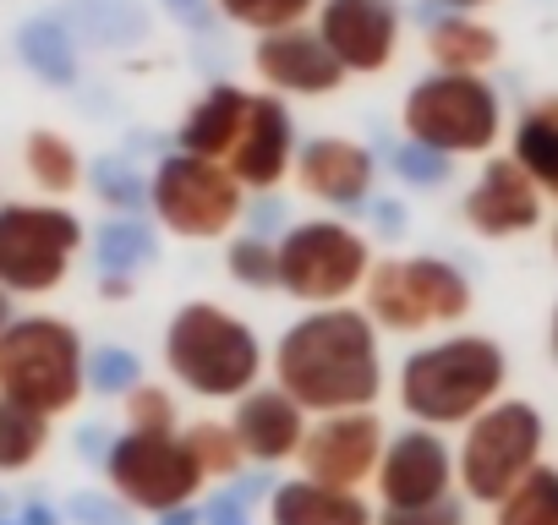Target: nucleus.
Returning <instances> with one entry per match:
<instances>
[{"instance_id": "f257e3e1", "label": "nucleus", "mask_w": 558, "mask_h": 525, "mask_svg": "<svg viewBox=\"0 0 558 525\" xmlns=\"http://www.w3.org/2000/svg\"><path fill=\"white\" fill-rule=\"evenodd\" d=\"M268 383H279L307 416L378 411L384 334L362 307H313L279 329L268 351Z\"/></svg>"}, {"instance_id": "f03ea898", "label": "nucleus", "mask_w": 558, "mask_h": 525, "mask_svg": "<svg viewBox=\"0 0 558 525\" xmlns=\"http://www.w3.org/2000/svg\"><path fill=\"white\" fill-rule=\"evenodd\" d=\"M504 394H509V351L476 329H449L422 340L416 351H405L395 373V405L405 411L411 427L433 432H460Z\"/></svg>"}, {"instance_id": "7ed1b4c3", "label": "nucleus", "mask_w": 558, "mask_h": 525, "mask_svg": "<svg viewBox=\"0 0 558 525\" xmlns=\"http://www.w3.org/2000/svg\"><path fill=\"white\" fill-rule=\"evenodd\" d=\"M159 356H165L170 383L181 394L208 400V405H219V400L235 405L268 373L263 334L246 318H235L230 307H219V302H181L170 313V323H165Z\"/></svg>"}, {"instance_id": "20e7f679", "label": "nucleus", "mask_w": 558, "mask_h": 525, "mask_svg": "<svg viewBox=\"0 0 558 525\" xmlns=\"http://www.w3.org/2000/svg\"><path fill=\"white\" fill-rule=\"evenodd\" d=\"M0 400L39 411L50 422L88 400V340L72 318L17 313L0 334Z\"/></svg>"}, {"instance_id": "39448f33", "label": "nucleus", "mask_w": 558, "mask_h": 525, "mask_svg": "<svg viewBox=\"0 0 558 525\" xmlns=\"http://www.w3.org/2000/svg\"><path fill=\"white\" fill-rule=\"evenodd\" d=\"M471 307H476V285L449 257H433V252L373 262L367 291H362V313L373 318V329L400 334V340L449 334L471 318Z\"/></svg>"}, {"instance_id": "423d86ee", "label": "nucleus", "mask_w": 558, "mask_h": 525, "mask_svg": "<svg viewBox=\"0 0 558 525\" xmlns=\"http://www.w3.org/2000/svg\"><path fill=\"white\" fill-rule=\"evenodd\" d=\"M542 460H547V416L531 400L504 394L476 422L460 427V443H454V492L465 503H476V509H493Z\"/></svg>"}, {"instance_id": "0eeeda50", "label": "nucleus", "mask_w": 558, "mask_h": 525, "mask_svg": "<svg viewBox=\"0 0 558 525\" xmlns=\"http://www.w3.org/2000/svg\"><path fill=\"white\" fill-rule=\"evenodd\" d=\"M405 143H422L444 159L493 154L504 137V99L476 72H427L400 105Z\"/></svg>"}, {"instance_id": "6e6552de", "label": "nucleus", "mask_w": 558, "mask_h": 525, "mask_svg": "<svg viewBox=\"0 0 558 525\" xmlns=\"http://www.w3.org/2000/svg\"><path fill=\"white\" fill-rule=\"evenodd\" d=\"M279 252V291L313 307H345L367 291L373 274V241L345 219H302L274 241Z\"/></svg>"}, {"instance_id": "1a4fd4ad", "label": "nucleus", "mask_w": 558, "mask_h": 525, "mask_svg": "<svg viewBox=\"0 0 558 525\" xmlns=\"http://www.w3.org/2000/svg\"><path fill=\"white\" fill-rule=\"evenodd\" d=\"M88 230L66 203H0V291L12 302L56 296L72 280V262Z\"/></svg>"}, {"instance_id": "9d476101", "label": "nucleus", "mask_w": 558, "mask_h": 525, "mask_svg": "<svg viewBox=\"0 0 558 525\" xmlns=\"http://www.w3.org/2000/svg\"><path fill=\"white\" fill-rule=\"evenodd\" d=\"M105 487L143 520H165L203 498V471L186 449V432H132L121 427L105 449Z\"/></svg>"}, {"instance_id": "9b49d317", "label": "nucleus", "mask_w": 558, "mask_h": 525, "mask_svg": "<svg viewBox=\"0 0 558 525\" xmlns=\"http://www.w3.org/2000/svg\"><path fill=\"white\" fill-rule=\"evenodd\" d=\"M148 213L175 241H219L241 224L246 192L219 159H197L175 148L148 175Z\"/></svg>"}, {"instance_id": "f8f14e48", "label": "nucleus", "mask_w": 558, "mask_h": 525, "mask_svg": "<svg viewBox=\"0 0 558 525\" xmlns=\"http://www.w3.org/2000/svg\"><path fill=\"white\" fill-rule=\"evenodd\" d=\"M389 427L378 411H340V416H313L307 438H302V476L324 481V487H345V492H367L384 460Z\"/></svg>"}, {"instance_id": "ddd939ff", "label": "nucleus", "mask_w": 558, "mask_h": 525, "mask_svg": "<svg viewBox=\"0 0 558 525\" xmlns=\"http://www.w3.org/2000/svg\"><path fill=\"white\" fill-rule=\"evenodd\" d=\"M378 509H422L454 498V443L433 427H400L384 443L378 476H373Z\"/></svg>"}, {"instance_id": "4468645a", "label": "nucleus", "mask_w": 558, "mask_h": 525, "mask_svg": "<svg viewBox=\"0 0 558 525\" xmlns=\"http://www.w3.org/2000/svg\"><path fill=\"white\" fill-rule=\"evenodd\" d=\"M400 0H324L318 39L335 50L345 77H378L400 56Z\"/></svg>"}, {"instance_id": "2eb2a0df", "label": "nucleus", "mask_w": 558, "mask_h": 525, "mask_svg": "<svg viewBox=\"0 0 558 525\" xmlns=\"http://www.w3.org/2000/svg\"><path fill=\"white\" fill-rule=\"evenodd\" d=\"M547 213V197L542 186L514 164V154H493L476 175V186L465 192L460 203V219L471 235L482 241H514V235H531Z\"/></svg>"}, {"instance_id": "dca6fc26", "label": "nucleus", "mask_w": 558, "mask_h": 525, "mask_svg": "<svg viewBox=\"0 0 558 525\" xmlns=\"http://www.w3.org/2000/svg\"><path fill=\"white\" fill-rule=\"evenodd\" d=\"M225 170L252 197L279 192V181L296 170V115L279 94H252L246 99V121H241V137H235Z\"/></svg>"}, {"instance_id": "f3484780", "label": "nucleus", "mask_w": 558, "mask_h": 525, "mask_svg": "<svg viewBox=\"0 0 558 525\" xmlns=\"http://www.w3.org/2000/svg\"><path fill=\"white\" fill-rule=\"evenodd\" d=\"M252 72L279 94V99H329L345 88V66L335 50L318 39V28H286L252 45Z\"/></svg>"}, {"instance_id": "a211bd4d", "label": "nucleus", "mask_w": 558, "mask_h": 525, "mask_svg": "<svg viewBox=\"0 0 558 525\" xmlns=\"http://www.w3.org/2000/svg\"><path fill=\"white\" fill-rule=\"evenodd\" d=\"M225 422H230L246 465H286V460H296L302 454V438L313 427V416L279 383H257L252 394H241Z\"/></svg>"}, {"instance_id": "6ab92c4d", "label": "nucleus", "mask_w": 558, "mask_h": 525, "mask_svg": "<svg viewBox=\"0 0 558 525\" xmlns=\"http://www.w3.org/2000/svg\"><path fill=\"white\" fill-rule=\"evenodd\" d=\"M373 181H378V159L356 137H313L296 154V186L324 208H340V213L362 208L373 197Z\"/></svg>"}, {"instance_id": "aec40b11", "label": "nucleus", "mask_w": 558, "mask_h": 525, "mask_svg": "<svg viewBox=\"0 0 558 525\" xmlns=\"http://www.w3.org/2000/svg\"><path fill=\"white\" fill-rule=\"evenodd\" d=\"M263 520L268 525H378V503L367 492H345V487L291 476V481L268 487Z\"/></svg>"}, {"instance_id": "412c9836", "label": "nucleus", "mask_w": 558, "mask_h": 525, "mask_svg": "<svg viewBox=\"0 0 558 525\" xmlns=\"http://www.w3.org/2000/svg\"><path fill=\"white\" fill-rule=\"evenodd\" d=\"M246 88L235 83H214L186 115H181V132H175V148L181 154H197V159H230L235 137H241V121H246Z\"/></svg>"}, {"instance_id": "4be33fe9", "label": "nucleus", "mask_w": 558, "mask_h": 525, "mask_svg": "<svg viewBox=\"0 0 558 525\" xmlns=\"http://www.w3.org/2000/svg\"><path fill=\"white\" fill-rule=\"evenodd\" d=\"M154 257H159V224L143 219V213H110L94 230V262H99V274L137 280Z\"/></svg>"}, {"instance_id": "5701e85b", "label": "nucleus", "mask_w": 558, "mask_h": 525, "mask_svg": "<svg viewBox=\"0 0 558 525\" xmlns=\"http://www.w3.org/2000/svg\"><path fill=\"white\" fill-rule=\"evenodd\" d=\"M514 164L542 186V197H558V94L536 99L514 121Z\"/></svg>"}, {"instance_id": "b1692460", "label": "nucleus", "mask_w": 558, "mask_h": 525, "mask_svg": "<svg viewBox=\"0 0 558 525\" xmlns=\"http://www.w3.org/2000/svg\"><path fill=\"white\" fill-rule=\"evenodd\" d=\"M427 56H433L438 72H476L482 77L498 61V34L487 23H476V17L449 12V17H438L427 28Z\"/></svg>"}, {"instance_id": "393cba45", "label": "nucleus", "mask_w": 558, "mask_h": 525, "mask_svg": "<svg viewBox=\"0 0 558 525\" xmlns=\"http://www.w3.org/2000/svg\"><path fill=\"white\" fill-rule=\"evenodd\" d=\"M17 61L50 83V88H72L77 83V39L61 17H34L17 28Z\"/></svg>"}, {"instance_id": "a878e982", "label": "nucleus", "mask_w": 558, "mask_h": 525, "mask_svg": "<svg viewBox=\"0 0 558 525\" xmlns=\"http://www.w3.org/2000/svg\"><path fill=\"white\" fill-rule=\"evenodd\" d=\"M23 170H28V181H34L50 203L72 197V192L88 181V164H83V154L72 148V137H61V132H50V126H34V132H28V143H23Z\"/></svg>"}, {"instance_id": "bb28decb", "label": "nucleus", "mask_w": 558, "mask_h": 525, "mask_svg": "<svg viewBox=\"0 0 558 525\" xmlns=\"http://www.w3.org/2000/svg\"><path fill=\"white\" fill-rule=\"evenodd\" d=\"M50 438H56L50 416L0 400V476H28L50 454Z\"/></svg>"}, {"instance_id": "cd10ccee", "label": "nucleus", "mask_w": 558, "mask_h": 525, "mask_svg": "<svg viewBox=\"0 0 558 525\" xmlns=\"http://www.w3.org/2000/svg\"><path fill=\"white\" fill-rule=\"evenodd\" d=\"M493 525H558V465L542 460L525 481H514L493 509Z\"/></svg>"}, {"instance_id": "c85d7f7f", "label": "nucleus", "mask_w": 558, "mask_h": 525, "mask_svg": "<svg viewBox=\"0 0 558 525\" xmlns=\"http://www.w3.org/2000/svg\"><path fill=\"white\" fill-rule=\"evenodd\" d=\"M324 0H214V12L257 39L286 34V28H307V17H318Z\"/></svg>"}, {"instance_id": "c756f323", "label": "nucleus", "mask_w": 558, "mask_h": 525, "mask_svg": "<svg viewBox=\"0 0 558 525\" xmlns=\"http://www.w3.org/2000/svg\"><path fill=\"white\" fill-rule=\"evenodd\" d=\"M181 432H186V449H192V460H197V471H203L208 487H225V481H235V476L246 471V454H241L230 422L203 416V422H192V427H181Z\"/></svg>"}, {"instance_id": "7c9ffc66", "label": "nucleus", "mask_w": 558, "mask_h": 525, "mask_svg": "<svg viewBox=\"0 0 558 525\" xmlns=\"http://www.w3.org/2000/svg\"><path fill=\"white\" fill-rule=\"evenodd\" d=\"M225 274L241 285V291H279V252H274V241L268 235H235L230 241V252H225Z\"/></svg>"}, {"instance_id": "2f4dec72", "label": "nucleus", "mask_w": 558, "mask_h": 525, "mask_svg": "<svg viewBox=\"0 0 558 525\" xmlns=\"http://www.w3.org/2000/svg\"><path fill=\"white\" fill-rule=\"evenodd\" d=\"M88 186H94V197H99L110 213H143V208H148V175H137L132 159L105 154L99 164H88Z\"/></svg>"}, {"instance_id": "473e14b6", "label": "nucleus", "mask_w": 558, "mask_h": 525, "mask_svg": "<svg viewBox=\"0 0 558 525\" xmlns=\"http://www.w3.org/2000/svg\"><path fill=\"white\" fill-rule=\"evenodd\" d=\"M143 383V362L126 345H94L88 351V394L99 400H126Z\"/></svg>"}, {"instance_id": "72a5a7b5", "label": "nucleus", "mask_w": 558, "mask_h": 525, "mask_svg": "<svg viewBox=\"0 0 558 525\" xmlns=\"http://www.w3.org/2000/svg\"><path fill=\"white\" fill-rule=\"evenodd\" d=\"M121 427L132 432H175L181 427V411H175V394L165 383H137L126 400H121Z\"/></svg>"}, {"instance_id": "f704fd0d", "label": "nucleus", "mask_w": 558, "mask_h": 525, "mask_svg": "<svg viewBox=\"0 0 558 525\" xmlns=\"http://www.w3.org/2000/svg\"><path fill=\"white\" fill-rule=\"evenodd\" d=\"M395 170L411 181V186H444L449 175H454V159H444V154H433V148H422V143H400L395 148Z\"/></svg>"}, {"instance_id": "c9c22d12", "label": "nucleus", "mask_w": 558, "mask_h": 525, "mask_svg": "<svg viewBox=\"0 0 558 525\" xmlns=\"http://www.w3.org/2000/svg\"><path fill=\"white\" fill-rule=\"evenodd\" d=\"M66 520H77V525H132L137 514L105 487V492H72V503H66Z\"/></svg>"}, {"instance_id": "e433bc0d", "label": "nucleus", "mask_w": 558, "mask_h": 525, "mask_svg": "<svg viewBox=\"0 0 558 525\" xmlns=\"http://www.w3.org/2000/svg\"><path fill=\"white\" fill-rule=\"evenodd\" d=\"M465 520H471V503L460 492L422 509H378V525H465Z\"/></svg>"}, {"instance_id": "4c0bfd02", "label": "nucleus", "mask_w": 558, "mask_h": 525, "mask_svg": "<svg viewBox=\"0 0 558 525\" xmlns=\"http://www.w3.org/2000/svg\"><path fill=\"white\" fill-rule=\"evenodd\" d=\"M197 514H203V525H252V498L241 481H225L208 492V503Z\"/></svg>"}, {"instance_id": "58836bf2", "label": "nucleus", "mask_w": 558, "mask_h": 525, "mask_svg": "<svg viewBox=\"0 0 558 525\" xmlns=\"http://www.w3.org/2000/svg\"><path fill=\"white\" fill-rule=\"evenodd\" d=\"M373 219H378V235H389V241L405 235V208H400L395 197H378V203H373Z\"/></svg>"}, {"instance_id": "ea45409f", "label": "nucleus", "mask_w": 558, "mask_h": 525, "mask_svg": "<svg viewBox=\"0 0 558 525\" xmlns=\"http://www.w3.org/2000/svg\"><path fill=\"white\" fill-rule=\"evenodd\" d=\"M159 7H165L175 23H186V28H203V23H208V0H159Z\"/></svg>"}, {"instance_id": "a19ab883", "label": "nucleus", "mask_w": 558, "mask_h": 525, "mask_svg": "<svg viewBox=\"0 0 558 525\" xmlns=\"http://www.w3.org/2000/svg\"><path fill=\"white\" fill-rule=\"evenodd\" d=\"M66 514L56 509V503H45V498H28L23 509H17V525H61Z\"/></svg>"}, {"instance_id": "79ce46f5", "label": "nucleus", "mask_w": 558, "mask_h": 525, "mask_svg": "<svg viewBox=\"0 0 558 525\" xmlns=\"http://www.w3.org/2000/svg\"><path fill=\"white\" fill-rule=\"evenodd\" d=\"M99 296H110V302H126V296H132V280H121V274H99Z\"/></svg>"}, {"instance_id": "37998d69", "label": "nucleus", "mask_w": 558, "mask_h": 525, "mask_svg": "<svg viewBox=\"0 0 558 525\" xmlns=\"http://www.w3.org/2000/svg\"><path fill=\"white\" fill-rule=\"evenodd\" d=\"M547 362L558 367V302H553V313H547Z\"/></svg>"}, {"instance_id": "c03bdc74", "label": "nucleus", "mask_w": 558, "mask_h": 525, "mask_svg": "<svg viewBox=\"0 0 558 525\" xmlns=\"http://www.w3.org/2000/svg\"><path fill=\"white\" fill-rule=\"evenodd\" d=\"M438 7H449V12H460V17H471V12H482V7H493V0H438Z\"/></svg>"}, {"instance_id": "a18cd8bd", "label": "nucleus", "mask_w": 558, "mask_h": 525, "mask_svg": "<svg viewBox=\"0 0 558 525\" xmlns=\"http://www.w3.org/2000/svg\"><path fill=\"white\" fill-rule=\"evenodd\" d=\"M12 318H17V313H12V296L0 291V334H7V323H12Z\"/></svg>"}, {"instance_id": "49530a36", "label": "nucleus", "mask_w": 558, "mask_h": 525, "mask_svg": "<svg viewBox=\"0 0 558 525\" xmlns=\"http://www.w3.org/2000/svg\"><path fill=\"white\" fill-rule=\"evenodd\" d=\"M547 246H553V257H558V219H553V230H547Z\"/></svg>"}, {"instance_id": "de8ad7c7", "label": "nucleus", "mask_w": 558, "mask_h": 525, "mask_svg": "<svg viewBox=\"0 0 558 525\" xmlns=\"http://www.w3.org/2000/svg\"><path fill=\"white\" fill-rule=\"evenodd\" d=\"M0 525H17V514H7V520H0Z\"/></svg>"}]
</instances>
